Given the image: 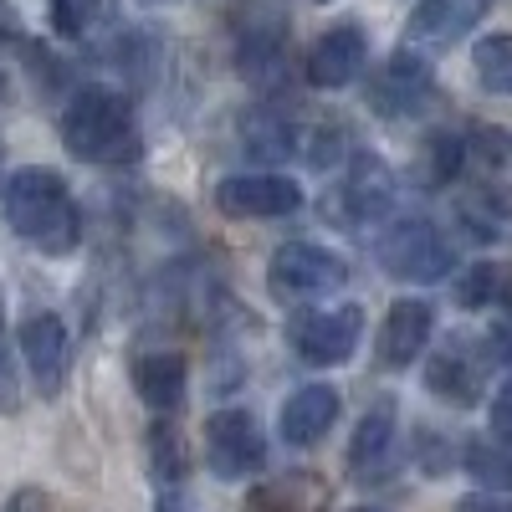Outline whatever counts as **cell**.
<instances>
[{
	"label": "cell",
	"instance_id": "obj_1",
	"mask_svg": "<svg viewBox=\"0 0 512 512\" xmlns=\"http://www.w3.org/2000/svg\"><path fill=\"white\" fill-rule=\"evenodd\" d=\"M6 200V221L21 241H31L36 251L47 256H67L77 241H82V216L72 205V190L57 169H41V164H26L6 180L0 190Z\"/></svg>",
	"mask_w": 512,
	"mask_h": 512
},
{
	"label": "cell",
	"instance_id": "obj_2",
	"mask_svg": "<svg viewBox=\"0 0 512 512\" xmlns=\"http://www.w3.org/2000/svg\"><path fill=\"white\" fill-rule=\"evenodd\" d=\"M62 144L82 164H128L139 154L134 108L113 88H77L62 108Z\"/></svg>",
	"mask_w": 512,
	"mask_h": 512
},
{
	"label": "cell",
	"instance_id": "obj_3",
	"mask_svg": "<svg viewBox=\"0 0 512 512\" xmlns=\"http://www.w3.org/2000/svg\"><path fill=\"white\" fill-rule=\"evenodd\" d=\"M349 282L344 256H333L328 246L313 241H287L272 251V267H267V287L277 303H318V297L338 292Z\"/></svg>",
	"mask_w": 512,
	"mask_h": 512
},
{
	"label": "cell",
	"instance_id": "obj_4",
	"mask_svg": "<svg viewBox=\"0 0 512 512\" xmlns=\"http://www.w3.org/2000/svg\"><path fill=\"white\" fill-rule=\"evenodd\" d=\"M374 256L395 282H446L456 267L451 241L431 221H395L374 241Z\"/></svg>",
	"mask_w": 512,
	"mask_h": 512
},
{
	"label": "cell",
	"instance_id": "obj_5",
	"mask_svg": "<svg viewBox=\"0 0 512 512\" xmlns=\"http://www.w3.org/2000/svg\"><path fill=\"white\" fill-rule=\"evenodd\" d=\"M205 466L221 482H246L267 466V441L262 425L246 410H216L205 420Z\"/></svg>",
	"mask_w": 512,
	"mask_h": 512
},
{
	"label": "cell",
	"instance_id": "obj_6",
	"mask_svg": "<svg viewBox=\"0 0 512 512\" xmlns=\"http://www.w3.org/2000/svg\"><path fill=\"white\" fill-rule=\"evenodd\" d=\"M216 205L231 221H277V216H292V210L303 205V185L287 180V175H272V169L226 175L216 185Z\"/></svg>",
	"mask_w": 512,
	"mask_h": 512
},
{
	"label": "cell",
	"instance_id": "obj_7",
	"mask_svg": "<svg viewBox=\"0 0 512 512\" xmlns=\"http://www.w3.org/2000/svg\"><path fill=\"white\" fill-rule=\"evenodd\" d=\"M359 333H364V313L354 303H338V308H318L297 323L292 344L297 359L313 364V369H333V364H349L359 349Z\"/></svg>",
	"mask_w": 512,
	"mask_h": 512
},
{
	"label": "cell",
	"instance_id": "obj_8",
	"mask_svg": "<svg viewBox=\"0 0 512 512\" xmlns=\"http://www.w3.org/2000/svg\"><path fill=\"white\" fill-rule=\"evenodd\" d=\"M16 344H21V364L26 374L36 379L41 395H62L67 384V369H72V338H67V323L57 313H31L21 328H16Z\"/></svg>",
	"mask_w": 512,
	"mask_h": 512
},
{
	"label": "cell",
	"instance_id": "obj_9",
	"mask_svg": "<svg viewBox=\"0 0 512 512\" xmlns=\"http://www.w3.org/2000/svg\"><path fill=\"white\" fill-rule=\"evenodd\" d=\"M431 93H436V72H431V62H425L420 52H410V47H400L390 62H384L379 77H374V88H369L374 113H384V118L420 113L425 103H431Z\"/></svg>",
	"mask_w": 512,
	"mask_h": 512
},
{
	"label": "cell",
	"instance_id": "obj_10",
	"mask_svg": "<svg viewBox=\"0 0 512 512\" xmlns=\"http://www.w3.org/2000/svg\"><path fill=\"white\" fill-rule=\"evenodd\" d=\"M487 364H492V349H477L472 338H451V344H446L431 364H425V384H431L436 400L466 410V405L482 400Z\"/></svg>",
	"mask_w": 512,
	"mask_h": 512
},
{
	"label": "cell",
	"instance_id": "obj_11",
	"mask_svg": "<svg viewBox=\"0 0 512 512\" xmlns=\"http://www.w3.org/2000/svg\"><path fill=\"white\" fill-rule=\"evenodd\" d=\"M431 328H436V308L425 303V297H400V303H390V313H384L379 323V338H374V354L384 369H410L425 344H431Z\"/></svg>",
	"mask_w": 512,
	"mask_h": 512
},
{
	"label": "cell",
	"instance_id": "obj_12",
	"mask_svg": "<svg viewBox=\"0 0 512 512\" xmlns=\"http://www.w3.org/2000/svg\"><path fill=\"white\" fill-rule=\"evenodd\" d=\"M344 216L354 226H374L395 210V195H400V180L395 169L384 164L379 154H354L349 159V175H344Z\"/></svg>",
	"mask_w": 512,
	"mask_h": 512
},
{
	"label": "cell",
	"instance_id": "obj_13",
	"mask_svg": "<svg viewBox=\"0 0 512 512\" xmlns=\"http://www.w3.org/2000/svg\"><path fill=\"white\" fill-rule=\"evenodd\" d=\"M369 67V36L359 26H333L328 36L313 41V52H308V82L313 88H349V82H359Z\"/></svg>",
	"mask_w": 512,
	"mask_h": 512
},
{
	"label": "cell",
	"instance_id": "obj_14",
	"mask_svg": "<svg viewBox=\"0 0 512 512\" xmlns=\"http://www.w3.org/2000/svg\"><path fill=\"white\" fill-rule=\"evenodd\" d=\"M492 0H420L410 11V41L420 47H451V41L472 36L477 21H487Z\"/></svg>",
	"mask_w": 512,
	"mask_h": 512
},
{
	"label": "cell",
	"instance_id": "obj_15",
	"mask_svg": "<svg viewBox=\"0 0 512 512\" xmlns=\"http://www.w3.org/2000/svg\"><path fill=\"white\" fill-rule=\"evenodd\" d=\"M456 221L466 226V236L482 241V246H502L512 241V190L507 185H466L456 195Z\"/></svg>",
	"mask_w": 512,
	"mask_h": 512
},
{
	"label": "cell",
	"instance_id": "obj_16",
	"mask_svg": "<svg viewBox=\"0 0 512 512\" xmlns=\"http://www.w3.org/2000/svg\"><path fill=\"white\" fill-rule=\"evenodd\" d=\"M333 420H338V390H333V384H303V390H297V395L282 405V415H277L282 441L297 446V451L318 446V441L333 431Z\"/></svg>",
	"mask_w": 512,
	"mask_h": 512
},
{
	"label": "cell",
	"instance_id": "obj_17",
	"mask_svg": "<svg viewBox=\"0 0 512 512\" xmlns=\"http://www.w3.org/2000/svg\"><path fill=\"white\" fill-rule=\"evenodd\" d=\"M185 384H190V369H185V359L180 354H144L139 364H134V390H139V400L149 405V410H180V400H185Z\"/></svg>",
	"mask_w": 512,
	"mask_h": 512
},
{
	"label": "cell",
	"instance_id": "obj_18",
	"mask_svg": "<svg viewBox=\"0 0 512 512\" xmlns=\"http://www.w3.org/2000/svg\"><path fill=\"white\" fill-rule=\"evenodd\" d=\"M390 446H395V405L384 400L374 405L364 420H359V431L349 441V472L364 482V477H379V466L390 461Z\"/></svg>",
	"mask_w": 512,
	"mask_h": 512
},
{
	"label": "cell",
	"instance_id": "obj_19",
	"mask_svg": "<svg viewBox=\"0 0 512 512\" xmlns=\"http://www.w3.org/2000/svg\"><path fill=\"white\" fill-rule=\"evenodd\" d=\"M282 57H287V31H282L277 16H262L241 31V72L246 77H256V82L277 77Z\"/></svg>",
	"mask_w": 512,
	"mask_h": 512
},
{
	"label": "cell",
	"instance_id": "obj_20",
	"mask_svg": "<svg viewBox=\"0 0 512 512\" xmlns=\"http://www.w3.org/2000/svg\"><path fill=\"white\" fill-rule=\"evenodd\" d=\"M472 67H477V82L497 98H512V36L497 31V36H482L477 52H472Z\"/></svg>",
	"mask_w": 512,
	"mask_h": 512
},
{
	"label": "cell",
	"instance_id": "obj_21",
	"mask_svg": "<svg viewBox=\"0 0 512 512\" xmlns=\"http://www.w3.org/2000/svg\"><path fill=\"white\" fill-rule=\"evenodd\" d=\"M507 267H497V262H477V267H466L461 277H456V303L461 308H497L502 297H507Z\"/></svg>",
	"mask_w": 512,
	"mask_h": 512
},
{
	"label": "cell",
	"instance_id": "obj_22",
	"mask_svg": "<svg viewBox=\"0 0 512 512\" xmlns=\"http://www.w3.org/2000/svg\"><path fill=\"white\" fill-rule=\"evenodd\" d=\"M466 472H472L487 492H502V487H512V451L502 441L482 436V441L466 446Z\"/></svg>",
	"mask_w": 512,
	"mask_h": 512
},
{
	"label": "cell",
	"instance_id": "obj_23",
	"mask_svg": "<svg viewBox=\"0 0 512 512\" xmlns=\"http://www.w3.org/2000/svg\"><path fill=\"white\" fill-rule=\"evenodd\" d=\"M149 466H154V477L164 487H175L190 472V456H185V441H180L175 425H154L149 431Z\"/></svg>",
	"mask_w": 512,
	"mask_h": 512
},
{
	"label": "cell",
	"instance_id": "obj_24",
	"mask_svg": "<svg viewBox=\"0 0 512 512\" xmlns=\"http://www.w3.org/2000/svg\"><path fill=\"white\" fill-rule=\"evenodd\" d=\"M461 169H466V139L436 134V139H431V180H436V185H451Z\"/></svg>",
	"mask_w": 512,
	"mask_h": 512
},
{
	"label": "cell",
	"instance_id": "obj_25",
	"mask_svg": "<svg viewBox=\"0 0 512 512\" xmlns=\"http://www.w3.org/2000/svg\"><path fill=\"white\" fill-rule=\"evenodd\" d=\"M246 144H251V154H262V159H287L292 128H287V123H262V118H256V123L246 128Z\"/></svg>",
	"mask_w": 512,
	"mask_h": 512
},
{
	"label": "cell",
	"instance_id": "obj_26",
	"mask_svg": "<svg viewBox=\"0 0 512 512\" xmlns=\"http://www.w3.org/2000/svg\"><path fill=\"white\" fill-rule=\"evenodd\" d=\"M492 441H502L512 451V379L492 395Z\"/></svg>",
	"mask_w": 512,
	"mask_h": 512
},
{
	"label": "cell",
	"instance_id": "obj_27",
	"mask_svg": "<svg viewBox=\"0 0 512 512\" xmlns=\"http://www.w3.org/2000/svg\"><path fill=\"white\" fill-rule=\"evenodd\" d=\"M52 21H57L62 36H77L88 26V0H52Z\"/></svg>",
	"mask_w": 512,
	"mask_h": 512
},
{
	"label": "cell",
	"instance_id": "obj_28",
	"mask_svg": "<svg viewBox=\"0 0 512 512\" xmlns=\"http://www.w3.org/2000/svg\"><path fill=\"white\" fill-rule=\"evenodd\" d=\"M6 512H52V502H47V492H36V487H21L11 502H6Z\"/></svg>",
	"mask_w": 512,
	"mask_h": 512
},
{
	"label": "cell",
	"instance_id": "obj_29",
	"mask_svg": "<svg viewBox=\"0 0 512 512\" xmlns=\"http://www.w3.org/2000/svg\"><path fill=\"white\" fill-rule=\"evenodd\" d=\"M477 139H482V154H487V159H497V164H502V159L512 154V149H507L512 139L502 134V128H477Z\"/></svg>",
	"mask_w": 512,
	"mask_h": 512
},
{
	"label": "cell",
	"instance_id": "obj_30",
	"mask_svg": "<svg viewBox=\"0 0 512 512\" xmlns=\"http://www.w3.org/2000/svg\"><path fill=\"white\" fill-rule=\"evenodd\" d=\"M456 512H512V507L497 502L492 492H472V497H461V502H456Z\"/></svg>",
	"mask_w": 512,
	"mask_h": 512
},
{
	"label": "cell",
	"instance_id": "obj_31",
	"mask_svg": "<svg viewBox=\"0 0 512 512\" xmlns=\"http://www.w3.org/2000/svg\"><path fill=\"white\" fill-rule=\"evenodd\" d=\"M16 31H21L16 6H11V0H0V41H16Z\"/></svg>",
	"mask_w": 512,
	"mask_h": 512
},
{
	"label": "cell",
	"instance_id": "obj_32",
	"mask_svg": "<svg viewBox=\"0 0 512 512\" xmlns=\"http://www.w3.org/2000/svg\"><path fill=\"white\" fill-rule=\"evenodd\" d=\"M154 512H190V502H185L175 487H164V492H159V502H154Z\"/></svg>",
	"mask_w": 512,
	"mask_h": 512
},
{
	"label": "cell",
	"instance_id": "obj_33",
	"mask_svg": "<svg viewBox=\"0 0 512 512\" xmlns=\"http://www.w3.org/2000/svg\"><path fill=\"white\" fill-rule=\"evenodd\" d=\"M492 359H507V364H512V328H502V333H497V344H492Z\"/></svg>",
	"mask_w": 512,
	"mask_h": 512
},
{
	"label": "cell",
	"instance_id": "obj_34",
	"mask_svg": "<svg viewBox=\"0 0 512 512\" xmlns=\"http://www.w3.org/2000/svg\"><path fill=\"white\" fill-rule=\"evenodd\" d=\"M144 6H175V0H144Z\"/></svg>",
	"mask_w": 512,
	"mask_h": 512
},
{
	"label": "cell",
	"instance_id": "obj_35",
	"mask_svg": "<svg viewBox=\"0 0 512 512\" xmlns=\"http://www.w3.org/2000/svg\"><path fill=\"white\" fill-rule=\"evenodd\" d=\"M308 6H333V0H308Z\"/></svg>",
	"mask_w": 512,
	"mask_h": 512
},
{
	"label": "cell",
	"instance_id": "obj_36",
	"mask_svg": "<svg viewBox=\"0 0 512 512\" xmlns=\"http://www.w3.org/2000/svg\"><path fill=\"white\" fill-rule=\"evenodd\" d=\"M354 512H379V507H354Z\"/></svg>",
	"mask_w": 512,
	"mask_h": 512
}]
</instances>
